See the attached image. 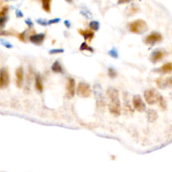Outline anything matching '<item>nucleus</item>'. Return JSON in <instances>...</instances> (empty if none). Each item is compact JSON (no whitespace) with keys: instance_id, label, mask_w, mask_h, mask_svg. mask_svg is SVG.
I'll return each mask as SVG.
<instances>
[{"instance_id":"17","label":"nucleus","mask_w":172,"mask_h":172,"mask_svg":"<svg viewBox=\"0 0 172 172\" xmlns=\"http://www.w3.org/2000/svg\"><path fill=\"white\" fill-rule=\"evenodd\" d=\"M148 120L150 123H153L154 121H156V118H158V113H156V111L155 110H148Z\"/></svg>"},{"instance_id":"15","label":"nucleus","mask_w":172,"mask_h":172,"mask_svg":"<svg viewBox=\"0 0 172 172\" xmlns=\"http://www.w3.org/2000/svg\"><path fill=\"white\" fill-rule=\"evenodd\" d=\"M34 84H35V88L36 90L39 92H42L43 90H44V85H43V82H42V79L41 77L39 76V74H36L35 77H34Z\"/></svg>"},{"instance_id":"6","label":"nucleus","mask_w":172,"mask_h":172,"mask_svg":"<svg viewBox=\"0 0 172 172\" xmlns=\"http://www.w3.org/2000/svg\"><path fill=\"white\" fill-rule=\"evenodd\" d=\"M161 40H162L161 34L158 33V32H153L145 37L144 43L148 45H155L157 43L161 42Z\"/></svg>"},{"instance_id":"22","label":"nucleus","mask_w":172,"mask_h":172,"mask_svg":"<svg viewBox=\"0 0 172 172\" xmlns=\"http://www.w3.org/2000/svg\"><path fill=\"white\" fill-rule=\"evenodd\" d=\"M108 77L112 79H113V78H115L118 76V74H117V72L113 69V68H109L108 69Z\"/></svg>"},{"instance_id":"16","label":"nucleus","mask_w":172,"mask_h":172,"mask_svg":"<svg viewBox=\"0 0 172 172\" xmlns=\"http://www.w3.org/2000/svg\"><path fill=\"white\" fill-rule=\"evenodd\" d=\"M51 1L52 0H41L42 8L46 13H50L51 10Z\"/></svg>"},{"instance_id":"24","label":"nucleus","mask_w":172,"mask_h":172,"mask_svg":"<svg viewBox=\"0 0 172 172\" xmlns=\"http://www.w3.org/2000/svg\"><path fill=\"white\" fill-rule=\"evenodd\" d=\"M64 52V50L63 49H54V50H50L49 51L50 55H55V54H61V53H63Z\"/></svg>"},{"instance_id":"31","label":"nucleus","mask_w":172,"mask_h":172,"mask_svg":"<svg viewBox=\"0 0 172 172\" xmlns=\"http://www.w3.org/2000/svg\"><path fill=\"white\" fill-rule=\"evenodd\" d=\"M25 23H26V24H28L29 27H32V26H33V23H32V21H31V20H30L29 19H26V20H25Z\"/></svg>"},{"instance_id":"26","label":"nucleus","mask_w":172,"mask_h":172,"mask_svg":"<svg viewBox=\"0 0 172 172\" xmlns=\"http://www.w3.org/2000/svg\"><path fill=\"white\" fill-rule=\"evenodd\" d=\"M61 21V19H59V18H56V19H50L48 21V25H50V24H57V23H59Z\"/></svg>"},{"instance_id":"4","label":"nucleus","mask_w":172,"mask_h":172,"mask_svg":"<svg viewBox=\"0 0 172 172\" xmlns=\"http://www.w3.org/2000/svg\"><path fill=\"white\" fill-rule=\"evenodd\" d=\"M77 93L78 96L87 98L92 94V89L90 85L85 82H80L78 84L77 88Z\"/></svg>"},{"instance_id":"18","label":"nucleus","mask_w":172,"mask_h":172,"mask_svg":"<svg viewBox=\"0 0 172 172\" xmlns=\"http://www.w3.org/2000/svg\"><path fill=\"white\" fill-rule=\"evenodd\" d=\"M51 70H52V72H55V73H61L62 71H63L62 67L61 66V63L57 61L53 63V65L51 67Z\"/></svg>"},{"instance_id":"27","label":"nucleus","mask_w":172,"mask_h":172,"mask_svg":"<svg viewBox=\"0 0 172 172\" xmlns=\"http://www.w3.org/2000/svg\"><path fill=\"white\" fill-rule=\"evenodd\" d=\"M130 13H129V15H133V14H135L136 13L139 12V9L138 8H135V7H131L130 9Z\"/></svg>"},{"instance_id":"32","label":"nucleus","mask_w":172,"mask_h":172,"mask_svg":"<svg viewBox=\"0 0 172 172\" xmlns=\"http://www.w3.org/2000/svg\"><path fill=\"white\" fill-rule=\"evenodd\" d=\"M65 25L67 26V28H70V27H71V23H70V21L66 20V21H65Z\"/></svg>"},{"instance_id":"1","label":"nucleus","mask_w":172,"mask_h":172,"mask_svg":"<svg viewBox=\"0 0 172 172\" xmlns=\"http://www.w3.org/2000/svg\"><path fill=\"white\" fill-rule=\"evenodd\" d=\"M107 96L108 98V111L114 116H118L121 112V103L119 99L118 91L114 87H109L107 90Z\"/></svg>"},{"instance_id":"12","label":"nucleus","mask_w":172,"mask_h":172,"mask_svg":"<svg viewBox=\"0 0 172 172\" xmlns=\"http://www.w3.org/2000/svg\"><path fill=\"white\" fill-rule=\"evenodd\" d=\"M15 76H16V85L19 88H20L22 87L23 82H24V68L23 67H19L17 68L16 72H15Z\"/></svg>"},{"instance_id":"7","label":"nucleus","mask_w":172,"mask_h":172,"mask_svg":"<svg viewBox=\"0 0 172 172\" xmlns=\"http://www.w3.org/2000/svg\"><path fill=\"white\" fill-rule=\"evenodd\" d=\"M133 108L138 112H144L146 109V107L144 104V101L142 100L141 97L139 95H135L133 97Z\"/></svg>"},{"instance_id":"30","label":"nucleus","mask_w":172,"mask_h":172,"mask_svg":"<svg viewBox=\"0 0 172 172\" xmlns=\"http://www.w3.org/2000/svg\"><path fill=\"white\" fill-rule=\"evenodd\" d=\"M131 0H118V4H127L129 3Z\"/></svg>"},{"instance_id":"19","label":"nucleus","mask_w":172,"mask_h":172,"mask_svg":"<svg viewBox=\"0 0 172 172\" xmlns=\"http://www.w3.org/2000/svg\"><path fill=\"white\" fill-rule=\"evenodd\" d=\"M158 102H159V104H160V108H161L163 111L166 110L167 102H166V99H165L162 96H160L159 100H158Z\"/></svg>"},{"instance_id":"33","label":"nucleus","mask_w":172,"mask_h":172,"mask_svg":"<svg viewBox=\"0 0 172 172\" xmlns=\"http://www.w3.org/2000/svg\"><path fill=\"white\" fill-rule=\"evenodd\" d=\"M16 15H17V17H23L24 16L22 13L19 11V10H17L16 11Z\"/></svg>"},{"instance_id":"14","label":"nucleus","mask_w":172,"mask_h":172,"mask_svg":"<svg viewBox=\"0 0 172 172\" xmlns=\"http://www.w3.org/2000/svg\"><path fill=\"white\" fill-rule=\"evenodd\" d=\"M156 72L161 73V74H168V73H171L172 72V63L171 62H168L164 64L162 67H159L158 69H156Z\"/></svg>"},{"instance_id":"21","label":"nucleus","mask_w":172,"mask_h":172,"mask_svg":"<svg viewBox=\"0 0 172 172\" xmlns=\"http://www.w3.org/2000/svg\"><path fill=\"white\" fill-rule=\"evenodd\" d=\"M89 26H90V29H91L92 30H93V31H97V30L99 29L100 24H99V23L97 22V21H92V22L90 23Z\"/></svg>"},{"instance_id":"8","label":"nucleus","mask_w":172,"mask_h":172,"mask_svg":"<svg viewBox=\"0 0 172 172\" xmlns=\"http://www.w3.org/2000/svg\"><path fill=\"white\" fill-rule=\"evenodd\" d=\"M67 96L68 98H72L76 92V82L73 78H69L67 86Z\"/></svg>"},{"instance_id":"2","label":"nucleus","mask_w":172,"mask_h":172,"mask_svg":"<svg viewBox=\"0 0 172 172\" xmlns=\"http://www.w3.org/2000/svg\"><path fill=\"white\" fill-rule=\"evenodd\" d=\"M128 29L130 32L139 34L144 33L148 29V26H147V23L143 19H136L133 22L129 23Z\"/></svg>"},{"instance_id":"28","label":"nucleus","mask_w":172,"mask_h":172,"mask_svg":"<svg viewBox=\"0 0 172 172\" xmlns=\"http://www.w3.org/2000/svg\"><path fill=\"white\" fill-rule=\"evenodd\" d=\"M37 23H39V24H41V25H43V26L48 25V23L46 22L45 20H43V19H37Z\"/></svg>"},{"instance_id":"3","label":"nucleus","mask_w":172,"mask_h":172,"mask_svg":"<svg viewBox=\"0 0 172 172\" xmlns=\"http://www.w3.org/2000/svg\"><path fill=\"white\" fill-rule=\"evenodd\" d=\"M144 96L146 102H147L149 105H154V104H156V102H158L159 97H160L161 95L157 92L156 90L151 88L146 90V91L144 92Z\"/></svg>"},{"instance_id":"13","label":"nucleus","mask_w":172,"mask_h":172,"mask_svg":"<svg viewBox=\"0 0 172 172\" xmlns=\"http://www.w3.org/2000/svg\"><path fill=\"white\" fill-rule=\"evenodd\" d=\"M164 56H165V54H164V52L162 50H157L156 51H154L151 54V56H150V61H151V62H153V63H156L158 61H161L163 59Z\"/></svg>"},{"instance_id":"20","label":"nucleus","mask_w":172,"mask_h":172,"mask_svg":"<svg viewBox=\"0 0 172 172\" xmlns=\"http://www.w3.org/2000/svg\"><path fill=\"white\" fill-rule=\"evenodd\" d=\"M80 50L81 51H85V50H87V51H90V52H93L94 50L91 47V46H89L88 44H87V42H83L82 44H81V46H80Z\"/></svg>"},{"instance_id":"9","label":"nucleus","mask_w":172,"mask_h":172,"mask_svg":"<svg viewBox=\"0 0 172 172\" xmlns=\"http://www.w3.org/2000/svg\"><path fill=\"white\" fill-rule=\"evenodd\" d=\"M157 87L161 89H166L168 87H172V77L158 78L156 80Z\"/></svg>"},{"instance_id":"34","label":"nucleus","mask_w":172,"mask_h":172,"mask_svg":"<svg viewBox=\"0 0 172 172\" xmlns=\"http://www.w3.org/2000/svg\"><path fill=\"white\" fill-rule=\"evenodd\" d=\"M67 3H69V4H71V3H72V0H66Z\"/></svg>"},{"instance_id":"5","label":"nucleus","mask_w":172,"mask_h":172,"mask_svg":"<svg viewBox=\"0 0 172 172\" xmlns=\"http://www.w3.org/2000/svg\"><path fill=\"white\" fill-rule=\"evenodd\" d=\"M10 82V77L8 69L4 67L0 69V89H5L8 87Z\"/></svg>"},{"instance_id":"29","label":"nucleus","mask_w":172,"mask_h":172,"mask_svg":"<svg viewBox=\"0 0 172 172\" xmlns=\"http://www.w3.org/2000/svg\"><path fill=\"white\" fill-rule=\"evenodd\" d=\"M19 39L24 42V41H25V32L19 34Z\"/></svg>"},{"instance_id":"11","label":"nucleus","mask_w":172,"mask_h":172,"mask_svg":"<svg viewBox=\"0 0 172 172\" xmlns=\"http://www.w3.org/2000/svg\"><path fill=\"white\" fill-rule=\"evenodd\" d=\"M78 33L83 37L85 40L88 42H91L95 36L94 31L92 29H78Z\"/></svg>"},{"instance_id":"10","label":"nucleus","mask_w":172,"mask_h":172,"mask_svg":"<svg viewBox=\"0 0 172 172\" xmlns=\"http://www.w3.org/2000/svg\"><path fill=\"white\" fill-rule=\"evenodd\" d=\"M29 39V41L31 43H33L34 44H37V45H39V44H41L44 42V39H45V34L43 33L34 34L30 35Z\"/></svg>"},{"instance_id":"25","label":"nucleus","mask_w":172,"mask_h":172,"mask_svg":"<svg viewBox=\"0 0 172 172\" xmlns=\"http://www.w3.org/2000/svg\"><path fill=\"white\" fill-rule=\"evenodd\" d=\"M6 22H7V17H5V15L0 17V28H3Z\"/></svg>"},{"instance_id":"23","label":"nucleus","mask_w":172,"mask_h":172,"mask_svg":"<svg viewBox=\"0 0 172 172\" xmlns=\"http://www.w3.org/2000/svg\"><path fill=\"white\" fill-rule=\"evenodd\" d=\"M108 55L110 56H112L113 58H118V51H117L116 49H112L111 50L108 51Z\"/></svg>"}]
</instances>
